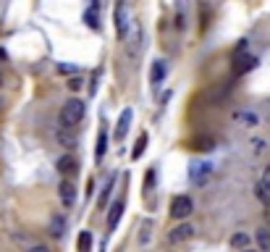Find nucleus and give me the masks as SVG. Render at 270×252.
I'll list each match as a JSON object with an SVG mask.
<instances>
[{
	"instance_id": "nucleus-20",
	"label": "nucleus",
	"mask_w": 270,
	"mask_h": 252,
	"mask_svg": "<svg viewBox=\"0 0 270 252\" xmlns=\"http://www.w3.org/2000/svg\"><path fill=\"white\" fill-rule=\"evenodd\" d=\"M144 147H147V134H139L137 145H134V152H131V158H142Z\"/></svg>"
},
{
	"instance_id": "nucleus-23",
	"label": "nucleus",
	"mask_w": 270,
	"mask_h": 252,
	"mask_svg": "<svg viewBox=\"0 0 270 252\" xmlns=\"http://www.w3.org/2000/svg\"><path fill=\"white\" fill-rule=\"evenodd\" d=\"M105 147H108V137H105V132H100V137H97V150H95V155H97V160L105 155Z\"/></svg>"
},
{
	"instance_id": "nucleus-27",
	"label": "nucleus",
	"mask_w": 270,
	"mask_h": 252,
	"mask_svg": "<svg viewBox=\"0 0 270 252\" xmlns=\"http://www.w3.org/2000/svg\"><path fill=\"white\" fill-rule=\"evenodd\" d=\"M262 186H268V189H270V166L265 168V171H262V182H260Z\"/></svg>"
},
{
	"instance_id": "nucleus-10",
	"label": "nucleus",
	"mask_w": 270,
	"mask_h": 252,
	"mask_svg": "<svg viewBox=\"0 0 270 252\" xmlns=\"http://www.w3.org/2000/svg\"><path fill=\"white\" fill-rule=\"evenodd\" d=\"M121 216H124V200H115V202L111 205V216H108V234L118 226Z\"/></svg>"
},
{
	"instance_id": "nucleus-16",
	"label": "nucleus",
	"mask_w": 270,
	"mask_h": 252,
	"mask_svg": "<svg viewBox=\"0 0 270 252\" xmlns=\"http://www.w3.org/2000/svg\"><path fill=\"white\" fill-rule=\"evenodd\" d=\"M58 142H61L63 147H74L76 145V134L71 132V129H61V132H58Z\"/></svg>"
},
{
	"instance_id": "nucleus-22",
	"label": "nucleus",
	"mask_w": 270,
	"mask_h": 252,
	"mask_svg": "<svg viewBox=\"0 0 270 252\" xmlns=\"http://www.w3.org/2000/svg\"><path fill=\"white\" fill-rule=\"evenodd\" d=\"M231 244H234V247H241V252L247 250V244H249V236L247 234H234L231 236Z\"/></svg>"
},
{
	"instance_id": "nucleus-17",
	"label": "nucleus",
	"mask_w": 270,
	"mask_h": 252,
	"mask_svg": "<svg viewBox=\"0 0 270 252\" xmlns=\"http://www.w3.org/2000/svg\"><path fill=\"white\" fill-rule=\"evenodd\" d=\"M163 76H165V61H155L152 63V82H163Z\"/></svg>"
},
{
	"instance_id": "nucleus-2",
	"label": "nucleus",
	"mask_w": 270,
	"mask_h": 252,
	"mask_svg": "<svg viewBox=\"0 0 270 252\" xmlns=\"http://www.w3.org/2000/svg\"><path fill=\"white\" fill-rule=\"evenodd\" d=\"M191 210H194V202H191V197H186V195L173 197V202H171V218H176V221H184L186 216H191Z\"/></svg>"
},
{
	"instance_id": "nucleus-8",
	"label": "nucleus",
	"mask_w": 270,
	"mask_h": 252,
	"mask_svg": "<svg viewBox=\"0 0 270 252\" xmlns=\"http://www.w3.org/2000/svg\"><path fill=\"white\" fill-rule=\"evenodd\" d=\"M58 195H61V202L66 205V208H71V205L76 202V186H74V182H61Z\"/></svg>"
},
{
	"instance_id": "nucleus-4",
	"label": "nucleus",
	"mask_w": 270,
	"mask_h": 252,
	"mask_svg": "<svg viewBox=\"0 0 270 252\" xmlns=\"http://www.w3.org/2000/svg\"><path fill=\"white\" fill-rule=\"evenodd\" d=\"M254 66H257V58H254V55H247V53L234 55V74H236V76H241V74H247V71H252Z\"/></svg>"
},
{
	"instance_id": "nucleus-25",
	"label": "nucleus",
	"mask_w": 270,
	"mask_h": 252,
	"mask_svg": "<svg viewBox=\"0 0 270 252\" xmlns=\"http://www.w3.org/2000/svg\"><path fill=\"white\" fill-rule=\"evenodd\" d=\"M152 236V223H142V234H139V244H147V239Z\"/></svg>"
},
{
	"instance_id": "nucleus-13",
	"label": "nucleus",
	"mask_w": 270,
	"mask_h": 252,
	"mask_svg": "<svg viewBox=\"0 0 270 252\" xmlns=\"http://www.w3.org/2000/svg\"><path fill=\"white\" fill-rule=\"evenodd\" d=\"M131 124V111H124L118 118V126H115V139H124L126 137V129Z\"/></svg>"
},
{
	"instance_id": "nucleus-18",
	"label": "nucleus",
	"mask_w": 270,
	"mask_h": 252,
	"mask_svg": "<svg viewBox=\"0 0 270 252\" xmlns=\"http://www.w3.org/2000/svg\"><path fill=\"white\" fill-rule=\"evenodd\" d=\"M76 247H79V252H89V247H92V234H89V231H81Z\"/></svg>"
},
{
	"instance_id": "nucleus-26",
	"label": "nucleus",
	"mask_w": 270,
	"mask_h": 252,
	"mask_svg": "<svg viewBox=\"0 0 270 252\" xmlns=\"http://www.w3.org/2000/svg\"><path fill=\"white\" fill-rule=\"evenodd\" d=\"M81 84H84V82H81L79 76H74V79H68V89H71V92H79Z\"/></svg>"
},
{
	"instance_id": "nucleus-24",
	"label": "nucleus",
	"mask_w": 270,
	"mask_h": 252,
	"mask_svg": "<svg viewBox=\"0 0 270 252\" xmlns=\"http://www.w3.org/2000/svg\"><path fill=\"white\" fill-rule=\"evenodd\" d=\"M254 192H257V197H260V202H265V205H270V189H268V186L257 184V186H254Z\"/></svg>"
},
{
	"instance_id": "nucleus-12",
	"label": "nucleus",
	"mask_w": 270,
	"mask_h": 252,
	"mask_svg": "<svg viewBox=\"0 0 270 252\" xmlns=\"http://www.w3.org/2000/svg\"><path fill=\"white\" fill-rule=\"evenodd\" d=\"M254 242H257V247H260V252H270V231L268 229H257L254 231Z\"/></svg>"
},
{
	"instance_id": "nucleus-14",
	"label": "nucleus",
	"mask_w": 270,
	"mask_h": 252,
	"mask_svg": "<svg viewBox=\"0 0 270 252\" xmlns=\"http://www.w3.org/2000/svg\"><path fill=\"white\" fill-rule=\"evenodd\" d=\"M191 147L199 150V152H207V150H213V147H215V142H213V137H194V139H191Z\"/></svg>"
},
{
	"instance_id": "nucleus-6",
	"label": "nucleus",
	"mask_w": 270,
	"mask_h": 252,
	"mask_svg": "<svg viewBox=\"0 0 270 252\" xmlns=\"http://www.w3.org/2000/svg\"><path fill=\"white\" fill-rule=\"evenodd\" d=\"M194 236V226L191 223H181V226H176V229L168 234V242L171 244H181V242H186V239H191Z\"/></svg>"
},
{
	"instance_id": "nucleus-28",
	"label": "nucleus",
	"mask_w": 270,
	"mask_h": 252,
	"mask_svg": "<svg viewBox=\"0 0 270 252\" xmlns=\"http://www.w3.org/2000/svg\"><path fill=\"white\" fill-rule=\"evenodd\" d=\"M29 252H50L48 247H42V244H34V247H32Z\"/></svg>"
},
{
	"instance_id": "nucleus-19",
	"label": "nucleus",
	"mask_w": 270,
	"mask_h": 252,
	"mask_svg": "<svg viewBox=\"0 0 270 252\" xmlns=\"http://www.w3.org/2000/svg\"><path fill=\"white\" fill-rule=\"evenodd\" d=\"M84 21H87L92 29H100V21H97V5H92L89 11H84Z\"/></svg>"
},
{
	"instance_id": "nucleus-5",
	"label": "nucleus",
	"mask_w": 270,
	"mask_h": 252,
	"mask_svg": "<svg viewBox=\"0 0 270 252\" xmlns=\"http://www.w3.org/2000/svg\"><path fill=\"white\" fill-rule=\"evenodd\" d=\"M115 32H118L121 40H126L128 34V16H126V5L115 3Z\"/></svg>"
},
{
	"instance_id": "nucleus-31",
	"label": "nucleus",
	"mask_w": 270,
	"mask_h": 252,
	"mask_svg": "<svg viewBox=\"0 0 270 252\" xmlns=\"http://www.w3.org/2000/svg\"><path fill=\"white\" fill-rule=\"evenodd\" d=\"M244 252H254V250H244Z\"/></svg>"
},
{
	"instance_id": "nucleus-21",
	"label": "nucleus",
	"mask_w": 270,
	"mask_h": 252,
	"mask_svg": "<svg viewBox=\"0 0 270 252\" xmlns=\"http://www.w3.org/2000/svg\"><path fill=\"white\" fill-rule=\"evenodd\" d=\"M113 184H115V176H111V179H108V186H105V192H102V197H100V202H97V208H100V210L105 208V202H108V195H111V192H113Z\"/></svg>"
},
{
	"instance_id": "nucleus-11",
	"label": "nucleus",
	"mask_w": 270,
	"mask_h": 252,
	"mask_svg": "<svg viewBox=\"0 0 270 252\" xmlns=\"http://www.w3.org/2000/svg\"><path fill=\"white\" fill-rule=\"evenodd\" d=\"M48 231H50V234H53L55 239H61L63 234H66V218L58 216V213H55V216H50V226H48Z\"/></svg>"
},
{
	"instance_id": "nucleus-30",
	"label": "nucleus",
	"mask_w": 270,
	"mask_h": 252,
	"mask_svg": "<svg viewBox=\"0 0 270 252\" xmlns=\"http://www.w3.org/2000/svg\"><path fill=\"white\" fill-rule=\"evenodd\" d=\"M5 61V50H0V63H3Z\"/></svg>"
},
{
	"instance_id": "nucleus-29",
	"label": "nucleus",
	"mask_w": 270,
	"mask_h": 252,
	"mask_svg": "<svg viewBox=\"0 0 270 252\" xmlns=\"http://www.w3.org/2000/svg\"><path fill=\"white\" fill-rule=\"evenodd\" d=\"M58 71H61V74H71L74 68H71V66H58Z\"/></svg>"
},
{
	"instance_id": "nucleus-3",
	"label": "nucleus",
	"mask_w": 270,
	"mask_h": 252,
	"mask_svg": "<svg viewBox=\"0 0 270 252\" xmlns=\"http://www.w3.org/2000/svg\"><path fill=\"white\" fill-rule=\"evenodd\" d=\"M210 176H213V163L199 160V163H194V166L189 168V179H191V184H197V186H202Z\"/></svg>"
},
{
	"instance_id": "nucleus-9",
	"label": "nucleus",
	"mask_w": 270,
	"mask_h": 252,
	"mask_svg": "<svg viewBox=\"0 0 270 252\" xmlns=\"http://www.w3.org/2000/svg\"><path fill=\"white\" fill-rule=\"evenodd\" d=\"M139 48H142V27L139 21H131V37H128V53L139 55Z\"/></svg>"
},
{
	"instance_id": "nucleus-7",
	"label": "nucleus",
	"mask_w": 270,
	"mask_h": 252,
	"mask_svg": "<svg viewBox=\"0 0 270 252\" xmlns=\"http://www.w3.org/2000/svg\"><path fill=\"white\" fill-rule=\"evenodd\" d=\"M58 171H61L63 176H66V173H68V176H74V173L79 171V160H76L71 152H66L63 158H58Z\"/></svg>"
},
{
	"instance_id": "nucleus-1",
	"label": "nucleus",
	"mask_w": 270,
	"mask_h": 252,
	"mask_svg": "<svg viewBox=\"0 0 270 252\" xmlns=\"http://www.w3.org/2000/svg\"><path fill=\"white\" fill-rule=\"evenodd\" d=\"M84 118V102L81 100H66V105L61 108V124L63 129H74Z\"/></svg>"
},
{
	"instance_id": "nucleus-15",
	"label": "nucleus",
	"mask_w": 270,
	"mask_h": 252,
	"mask_svg": "<svg viewBox=\"0 0 270 252\" xmlns=\"http://www.w3.org/2000/svg\"><path fill=\"white\" fill-rule=\"evenodd\" d=\"M234 121H239L244 126H257V116L254 113H247V111H236L234 113Z\"/></svg>"
}]
</instances>
